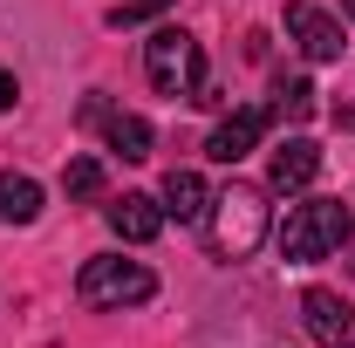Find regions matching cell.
<instances>
[{
    "label": "cell",
    "instance_id": "1",
    "mask_svg": "<svg viewBox=\"0 0 355 348\" xmlns=\"http://www.w3.org/2000/svg\"><path fill=\"white\" fill-rule=\"evenodd\" d=\"M349 239H355V212L342 198H301L280 218V260L287 266H321V260H335Z\"/></svg>",
    "mask_w": 355,
    "mask_h": 348
},
{
    "label": "cell",
    "instance_id": "2",
    "mask_svg": "<svg viewBox=\"0 0 355 348\" xmlns=\"http://www.w3.org/2000/svg\"><path fill=\"white\" fill-rule=\"evenodd\" d=\"M266 239V191L260 184H225L212 191V212H205V246H212V260H253Z\"/></svg>",
    "mask_w": 355,
    "mask_h": 348
},
{
    "label": "cell",
    "instance_id": "3",
    "mask_svg": "<svg viewBox=\"0 0 355 348\" xmlns=\"http://www.w3.org/2000/svg\"><path fill=\"white\" fill-rule=\"evenodd\" d=\"M144 76H150L157 96L198 103V96H205V48L191 42L184 28H157V35L144 42Z\"/></svg>",
    "mask_w": 355,
    "mask_h": 348
},
{
    "label": "cell",
    "instance_id": "4",
    "mask_svg": "<svg viewBox=\"0 0 355 348\" xmlns=\"http://www.w3.org/2000/svg\"><path fill=\"white\" fill-rule=\"evenodd\" d=\"M157 294V273L144 260H116V253H103V260H83L76 273V301L83 307H137Z\"/></svg>",
    "mask_w": 355,
    "mask_h": 348
},
{
    "label": "cell",
    "instance_id": "5",
    "mask_svg": "<svg viewBox=\"0 0 355 348\" xmlns=\"http://www.w3.org/2000/svg\"><path fill=\"white\" fill-rule=\"evenodd\" d=\"M301 321H308L314 348H355V307L335 287H308L301 294Z\"/></svg>",
    "mask_w": 355,
    "mask_h": 348
},
{
    "label": "cell",
    "instance_id": "6",
    "mask_svg": "<svg viewBox=\"0 0 355 348\" xmlns=\"http://www.w3.org/2000/svg\"><path fill=\"white\" fill-rule=\"evenodd\" d=\"M266 123H273V110H260V103H246V110L219 116V130L205 137V157H212V164H239V157L266 137Z\"/></svg>",
    "mask_w": 355,
    "mask_h": 348
},
{
    "label": "cell",
    "instance_id": "7",
    "mask_svg": "<svg viewBox=\"0 0 355 348\" xmlns=\"http://www.w3.org/2000/svg\"><path fill=\"white\" fill-rule=\"evenodd\" d=\"M287 35H294V48H301L308 62H342V21L321 14V7H308V0L287 7Z\"/></svg>",
    "mask_w": 355,
    "mask_h": 348
},
{
    "label": "cell",
    "instance_id": "8",
    "mask_svg": "<svg viewBox=\"0 0 355 348\" xmlns=\"http://www.w3.org/2000/svg\"><path fill=\"white\" fill-rule=\"evenodd\" d=\"M110 232L130 239V246H150V239L164 232V198H150V191H123V198L110 205Z\"/></svg>",
    "mask_w": 355,
    "mask_h": 348
},
{
    "label": "cell",
    "instance_id": "9",
    "mask_svg": "<svg viewBox=\"0 0 355 348\" xmlns=\"http://www.w3.org/2000/svg\"><path fill=\"white\" fill-rule=\"evenodd\" d=\"M314 171H321V143H314V137H287V143L273 150V164H266V184H273V191H308Z\"/></svg>",
    "mask_w": 355,
    "mask_h": 348
},
{
    "label": "cell",
    "instance_id": "10",
    "mask_svg": "<svg viewBox=\"0 0 355 348\" xmlns=\"http://www.w3.org/2000/svg\"><path fill=\"white\" fill-rule=\"evenodd\" d=\"M157 198H164V218H178V225H198V218L212 212V184L198 171H171Z\"/></svg>",
    "mask_w": 355,
    "mask_h": 348
},
{
    "label": "cell",
    "instance_id": "11",
    "mask_svg": "<svg viewBox=\"0 0 355 348\" xmlns=\"http://www.w3.org/2000/svg\"><path fill=\"white\" fill-rule=\"evenodd\" d=\"M0 218L7 225H35L42 218V184L28 171H0Z\"/></svg>",
    "mask_w": 355,
    "mask_h": 348
},
{
    "label": "cell",
    "instance_id": "12",
    "mask_svg": "<svg viewBox=\"0 0 355 348\" xmlns=\"http://www.w3.org/2000/svg\"><path fill=\"white\" fill-rule=\"evenodd\" d=\"M103 137H110V150H116L123 164H144V157H150V123H144L137 110H110Z\"/></svg>",
    "mask_w": 355,
    "mask_h": 348
},
{
    "label": "cell",
    "instance_id": "13",
    "mask_svg": "<svg viewBox=\"0 0 355 348\" xmlns=\"http://www.w3.org/2000/svg\"><path fill=\"white\" fill-rule=\"evenodd\" d=\"M273 116H287V123H308L314 116V82L308 76H280L273 82Z\"/></svg>",
    "mask_w": 355,
    "mask_h": 348
},
{
    "label": "cell",
    "instance_id": "14",
    "mask_svg": "<svg viewBox=\"0 0 355 348\" xmlns=\"http://www.w3.org/2000/svg\"><path fill=\"white\" fill-rule=\"evenodd\" d=\"M62 191H69V198H103V157H69Z\"/></svg>",
    "mask_w": 355,
    "mask_h": 348
},
{
    "label": "cell",
    "instance_id": "15",
    "mask_svg": "<svg viewBox=\"0 0 355 348\" xmlns=\"http://www.w3.org/2000/svg\"><path fill=\"white\" fill-rule=\"evenodd\" d=\"M171 0H123L116 14H110V28H137V21H150V14H164Z\"/></svg>",
    "mask_w": 355,
    "mask_h": 348
},
{
    "label": "cell",
    "instance_id": "16",
    "mask_svg": "<svg viewBox=\"0 0 355 348\" xmlns=\"http://www.w3.org/2000/svg\"><path fill=\"white\" fill-rule=\"evenodd\" d=\"M14 96H21V82H14V76L0 69V110H14Z\"/></svg>",
    "mask_w": 355,
    "mask_h": 348
},
{
    "label": "cell",
    "instance_id": "17",
    "mask_svg": "<svg viewBox=\"0 0 355 348\" xmlns=\"http://www.w3.org/2000/svg\"><path fill=\"white\" fill-rule=\"evenodd\" d=\"M342 7H349V21H355V0H342Z\"/></svg>",
    "mask_w": 355,
    "mask_h": 348
}]
</instances>
